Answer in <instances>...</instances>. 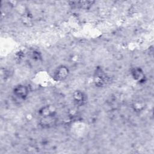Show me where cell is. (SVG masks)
Wrapping results in <instances>:
<instances>
[{
  "label": "cell",
  "instance_id": "1",
  "mask_svg": "<svg viewBox=\"0 0 154 154\" xmlns=\"http://www.w3.org/2000/svg\"><path fill=\"white\" fill-rule=\"evenodd\" d=\"M93 81L97 87H103L109 83V78L101 67H97L94 72Z\"/></svg>",
  "mask_w": 154,
  "mask_h": 154
},
{
  "label": "cell",
  "instance_id": "2",
  "mask_svg": "<svg viewBox=\"0 0 154 154\" xmlns=\"http://www.w3.org/2000/svg\"><path fill=\"white\" fill-rule=\"evenodd\" d=\"M69 75V70L66 66L61 65L58 66L54 71L53 78L55 81L61 82L65 80Z\"/></svg>",
  "mask_w": 154,
  "mask_h": 154
},
{
  "label": "cell",
  "instance_id": "3",
  "mask_svg": "<svg viewBox=\"0 0 154 154\" xmlns=\"http://www.w3.org/2000/svg\"><path fill=\"white\" fill-rule=\"evenodd\" d=\"M13 94L18 99H25L29 94L28 87L23 84L17 85L13 89Z\"/></svg>",
  "mask_w": 154,
  "mask_h": 154
},
{
  "label": "cell",
  "instance_id": "4",
  "mask_svg": "<svg viewBox=\"0 0 154 154\" xmlns=\"http://www.w3.org/2000/svg\"><path fill=\"white\" fill-rule=\"evenodd\" d=\"M131 75L134 80L139 83H143L146 81V76L143 70L140 67H134L131 69Z\"/></svg>",
  "mask_w": 154,
  "mask_h": 154
},
{
  "label": "cell",
  "instance_id": "5",
  "mask_svg": "<svg viewBox=\"0 0 154 154\" xmlns=\"http://www.w3.org/2000/svg\"><path fill=\"white\" fill-rule=\"evenodd\" d=\"M94 2V1H71L70 2V5L74 8L87 10V9H89L92 6Z\"/></svg>",
  "mask_w": 154,
  "mask_h": 154
},
{
  "label": "cell",
  "instance_id": "6",
  "mask_svg": "<svg viewBox=\"0 0 154 154\" xmlns=\"http://www.w3.org/2000/svg\"><path fill=\"white\" fill-rule=\"evenodd\" d=\"M73 99L75 103L79 106L84 105L86 101V95L81 91L76 90L73 94Z\"/></svg>",
  "mask_w": 154,
  "mask_h": 154
},
{
  "label": "cell",
  "instance_id": "7",
  "mask_svg": "<svg viewBox=\"0 0 154 154\" xmlns=\"http://www.w3.org/2000/svg\"><path fill=\"white\" fill-rule=\"evenodd\" d=\"M56 119L55 116L43 117L40 119V124L43 128H50L53 126L56 123Z\"/></svg>",
  "mask_w": 154,
  "mask_h": 154
},
{
  "label": "cell",
  "instance_id": "8",
  "mask_svg": "<svg viewBox=\"0 0 154 154\" xmlns=\"http://www.w3.org/2000/svg\"><path fill=\"white\" fill-rule=\"evenodd\" d=\"M39 114L42 116L43 117H48V116H53L55 114V109L49 105H46L42 107L39 110Z\"/></svg>",
  "mask_w": 154,
  "mask_h": 154
},
{
  "label": "cell",
  "instance_id": "9",
  "mask_svg": "<svg viewBox=\"0 0 154 154\" xmlns=\"http://www.w3.org/2000/svg\"><path fill=\"white\" fill-rule=\"evenodd\" d=\"M144 103L142 100H137L134 102V103L132 105V107L134 108V109L135 111H142L144 108Z\"/></svg>",
  "mask_w": 154,
  "mask_h": 154
}]
</instances>
